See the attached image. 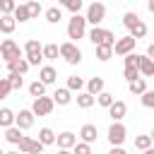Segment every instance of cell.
<instances>
[{
    "label": "cell",
    "mask_w": 154,
    "mask_h": 154,
    "mask_svg": "<svg viewBox=\"0 0 154 154\" xmlns=\"http://www.w3.org/2000/svg\"><path fill=\"white\" fill-rule=\"evenodd\" d=\"M84 34H87V19H84L79 12H75L72 19L67 22V38L79 41V38H84Z\"/></svg>",
    "instance_id": "cell-1"
},
{
    "label": "cell",
    "mask_w": 154,
    "mask_h": 154,
    "mask_svg": "<svg viewBox=\"0 0 154 154\" xmlns=\"http://www.w3.org/2000/svg\"><path fill=\"white\" fill-rule=\"evenodd\" d=\"M58 53H60V58H63L67 65H77V63L82 60V51H79V46H77L75 41L60 43V46H58Z\"/></svg>",
    "instance_id": "cell-2"
},
{
    "label": "cell",
    "mask_w": 154,
    "mask_h": 154,
    "mask_svg": "<svg viewBox=\"0 0 154 154\" xmlns=\"http://www.w3.org/2000/svg\"><path fill=\"white\" fill-rule=\"evenodd\" d=\"M87 36H89V41H91L94 46H99V43L113 46V41H116V34H113V31H108V29H101L99 24H96V26H91Z\"/></svg>",
    "instance_id": "cell-3"
},
{
    "label": "cell",
    "mask_w": 154,
    "mask_h": 154,
    "mask_svg": "<svg viewBox=\"0 0 154 154\" xmlns=\"http://www.w3.org/2000/svg\"><path fill=\"white\" fill-rule=\"evenodd\" d=\"M53 99L41 94V96H34V103H31V113L34 116H51L53 113Z\"/></svg>",
    "instance_id": "cell-4"
},
{
    "label": "cell",
    "mask_w": 154,
    "mask_h": 154,
    "mask_svg": "<svg viewBox=\"0 0 154 154\" xmlns=\"http://www.w3.org/2000/svg\"><path fill=\"white\" fill-rule=\"evenodd\" d=\"M84 19L89 22V24H101L103 19H106V5L103 2H91L89 7H87V14H84Z\"/></svg>",
    "instance_id": "cell-5"
},
{
    "label": "cell",
    "mask_w": 154,
    "mask_h": 154,
    "mask_svg": "<svg viewBox=\"0 0 154 154\" xmlns=\"http://www.w3.org/2000/svg\"><path fill=\"white\" fill-rule=\"evenodd\" d=\"M135 46H137V38H132L130 34L128 36H123V38H116L113 41V55H125V53H130V51H135Z\"/></svg>",
    "instance_id": "cell-6"
},
{
    "label": "cell",
    "mask_w": 154,
    "mask_h": 154,
    "mask_svg": "<svg viewBox=\"0 0 154 154\" xmlns=\"http://www.w3.org/2000/svg\"><path fill=\"white\" fill-rule=\"evenodd\" d=\"M125 135H128V130H125L123 120H113L111 128H108V142H111V147L113 144H123L125 142Z\"/></svg>",
    "instance_id": "cell-7"
},
{
    "label": "cell",
    "mask_w": 154,
    "mask_h": 154,
    "mask_svg": "<svg viewBox=\"0 0 154 154\" xmlns=\"http://www.w3.org/2000/svg\"><path fill=\"white\" fill-rule=\"evenodd\" d=\"M17 149L24 152V154H41V152H43V144H41L38 140L29 137V135H22V140L17 142Z\"/></svg>",
    "instance_id": "cell-8"
},
{
    "label": "cell",
    "mask_w": 154,
    "mask_h": 154,
    "mask_svg": "<svg viewBox=\"0 0 154 154\" xmlns=\"http://www.w3.org/2000/svg\"><path fill=\"white\" fill-rule=\"evenodd\" d=\"M17 55H22V48H19L12 38H5V41L0 43V58L7 63V60H12V58H17Z\"/></svg>",
    "instance_id": "cell-9"
},
{
    "label": "cell",
    "mask_w": 154,
    "mask_h": 154,
    "mask_svg": "<svg viewBox=\"0 0 154 154\" xmlns=\"http://www.w3.org/2000/svg\"><path fill=\"white\" fill-rule=\"evenodd\" d=\"M14 125H17L19 130H29V128L34 125V113H31V108H22L19 113H14Z\"/></svg>",
    "instance_id": "cell-10"
},
{
    "label": "cell",
    "mask_w": 154,
    "mask_h": 154,
    "mask_svg": "<svg viewBox=\"0 0 154 154\" xmlns=\"http://www.w3.org/2000/svg\"><path fill=\"white\" fill-rule=\"evenodd\" d=\"M125 113H128V103L125 101H111V106H108V116H111V120H123L125 118Z\"/></svg>",
    "instance_id": "cell-11"
},
{
    "label": "cell",
    "mask_w": 154,
    "mask_h": 154,
    "mask_svg": "<svg viewBox=\"0 0 154 154\" xmlns=\"http://www.w3.org/2000/svg\"><path fill=\"white\" fill-rule=\"evenodd\" d=\"M7 70H10V72H19V75H26V72H29V63H26V58L17 55V58L7 60Z\"/></svg>",
    "instance_id": "cell-12"
},
{
    "label": "cell",
    "mask_w": 154,
    "mask_h": 154,
    "mask_svg": "<svg viewBox=\"0 0 154 154\" xmlns=\"http://www.w3.org/2000/svg\"><path fill=\"white\" fill-rule=\"evenodd\" d=\"M137 70H140L142 77H152L154 75V60L149 55H140L137 58Z\"/></svg>",
    "instance_id": "cell-13"
},
{
    "label": "cell",
    "mask_w": 154,
    "mask_h": 154,
    "mask_svg": "<svg viewBox=\"0 0 154 154\" xmlns=\"http://www.w3.org/2000/svg\"><path fill=\"white\" fill-rule=\"evenodd\" d=\"M51 99H53V103H58V106H67V103L72 101V91H70L67 87H58Z\"/></svg>",
    "instance_id": "cell-14"
},
{
    "label": "cell",
    "mask_w": 154,
    "mask_h": 154,
    "mask_svg": "<svg viewBox=\"0 0 154 154\" xmlns=\"http://www.w3.org/2000/svg\"><path fill=\"white\" fill-rule=\"evenodd\" d=\"M77 142V135L75 132H70V130H65V132H60V135H55V144L60 147V149H72V144Z\"/></svg>",
    "instance_id": "cell-15"
},
{
    "label": "cell",
    "mask_w": 154,
    "mask_h": 154,
    "mask_svg": "<svg viewBox=\"0 0 154 154\" xmlns=\"http://www.w3.org/2000/svg\"><path fill=\"white\" fill-rule=\"evenodd\" d=\"M96 135H99V130H96V125L94 123H84L82 128H79V137L84 140V142H96Z\"/></svg>",
    "instance_id": "cell-16"
},
{
    "label": "cell",
    "mask_w": 154,
    "mask_h": 154,
    "mask_svg": "<svg viewBox=\"0 0 154 154\" xmlns=\"http://www.w3.org/2000/svg\"><path fill=\"white\" fill-rule=\"evenodd\" d=\"M38 79H41L43 84H53V82L58 79V70L51 67V65H43V67L38 70Z\"/></svg>",
    "instance_id": "cell-17"
},
{
    "label": "cell",
    "mask_w": 154,
    "mask_h": 154,
    "mask_svg": "<svg viewBox=\"0 0 154 154\" xmlns=\"http://www.w3.org/2000/svg\"><path fill=\"white\" fill-rule=\"evenodd\" d=\"M17 29V19L12 17V14H0V34H12Z\"/></svg>",
    "instance_id": "cell-18"
},
{
    "label": "cell",
    "mask_w": 154,
    "mask_h": 154,
    "mask_svg": "<svg viewBox=\"0 0 154 154\" xmlns=\"http://www.w3.org/2000/svg\"><path fill=\"white\" fill-rule=\"evenodd\" d=\"M128 89H130V94H135V96H140L144 89H147V79L140 75V77H135V79H130L128 82Z\"/></svg>",
    "instance_id": "cell-19"
},
{
    "label": "cell",
    "mask_w": 154,
    "mask_h": 154,
    "mask_svg": "<svg viewBox=\"0 0 154 154\" xmlns=\"http://www.w3.org/2000/svg\"><path fill=\"white\" fill-rule=\"evenodd\" d=\"M128 31H130V36H132V38H137V41H140V38H144V36H147V24H144L142 19H137Z\"/></svg>",
    "instance_id": "cell-20"
},
{
    "label": "cell",
    "mask_w": 154,
    "mask_h": 154,
    "mask_svg": "<svg viewBox=\"0 0 154 154\" xmlns=\"http://www.w3.org/2000/svg\"><path fill=\"white\" fill-rule=\"evenodd\" d=\"M5 140H7L10 144H17V142L22 140V130H19L14 123H12V125H7V128H5Z\"/></svg>",
    "instance_id": "cell-21"
},
{
    "label": "cell",
    "mask_w": 154,
    "mask_h": 154,
    "mask_svg": "<svg viewBox=\"0 0 154 154\" xmlns=\"http://www.w3.org/2000/svg\"><path fill=\"white\" fill-rule=\"evenodd\" d=\"M41 55H43V60H55V58H60L58 43H46V46H41Z\"/></svg>",
    "instance_id": "cell-22"
},
{
    "label": "cell",
    "mask_w": 154,
    "mask_h": 154,
    "mask_svg": "<svg viewBox=\"0 0 154 154\" xmlns=\"http://www.w3.org/2000/svg\"><path fill=\"white\" fill-rule=\"evenodd\" d=\"M38 142H41L43 147L55 144V132H53L51 128H41V130H38Z\"/></svg>",
    "instance_id": "cell-23"
},
{
    "label": "cell",
    "mask_w": 154,
    "mask_h": 154,
    "mask_svg": "<svg viewBox=\"0 0 154 154\" xmlns=\"http://www.w3.org/2000/svg\"><path fill=\"white\" fill-rule=\"evenodd\" d=\"M96 58H99L101 63H106V60H111V58H113V46H106V43H99V46H96Z\"/></svg>",
    "instance_id": "cell-24"
},
{
    "label": "cell",
    "mask_w": 154,
    "mask_h": 154,
    "mask_svg": "<svg viewBox=\"0 0 154 154\" xmlns=\"http://www.w3.org/2000/svg\"><path fill=\"white\" fill-rule=\"evenodd\" d=\"M77 106H79V108H91V106H94V94H89V91H77Z\"/></svg>",
    "instance_id": "cell-25"
},
{
    "label": "cell",
    "mask_w": 154,
    "mask_h": 154,
    "mask_svg": "<svg viewBox=\"0 0 154 154\" xmlns=\"http://www.w3.org/2000/svg\"><path fill=\"white\" fill-rule=\"evenodd\" d=\"M152 135H137L135 137V149H142V152H149L152 149Z\"/></svg>",
    "instance_id": "cell-26"
},
{
    "label": "cell",
    "mask_w": 154,
    "mask_h": 154,
    "mask_svg": "<svg viewBox=\"0 0 154 154\" xmlns=\"http://www.w3.org/2000/svg\"><path fill=\"white\" fill-rule=\"evenodd\" d=\"M12 17H14L17 22H29V19H31V17H29V7H26V5H14Z\"/></svg>",
    "instance_id": "cell-27"
},
{
    "label": "cell",
    "mask_w": 154,
    "mask_h": 154,
    "mask_svg": "<svg viewBox=\"0 0 154 154\" xmlns=\"http://www.w3.org/2000/svg\"><path fill=\"white\" fill-rule=\"evenodd\" d=\"M103 87H106V84H103V79H101V77H91V79L87 82V91H89V94H94V96H96Z\"/></svg>",
    "instance_id": "cell-28"
},
{
    "label": "cell",
    "mask_w": 154,
    "mask_h": 154,
    "mask_svg": "<svg viewBox=\"0 0 154 154\" xmlns=\"http://www.w3.org/2000/svg\"><path fill=\"white\" fill-rule=\"evenodd\" d=\"M111 101H113V94H108L106 89H101V91L94 96V103H99V106H103V108H108Z\"/></svg>",
    "instance_id": "cell-29"
},
{
    "label": "cell",
    "mask_w": 154,
    "mask_h": 154,
    "mask_svg": "<svg viewBox=\"0 0 154 154\" xmlns=\"http://www.w3.org/2000/svg\"><path fill=\"white\" fill-rule=\"evenodd\" d=\"M14 123V111L12 108H0V128H7Z\"/></svg>",
    "instance_id": "cell-30"
},
{
    "label": "cell",
    "mask_w": 154,
    "mask_h": 154,
    "mask_svg": "<svg viewBox=\"0 0 154 154\" xmlns=\"http://www.w3.org/2000/svg\"><path fill=\"white\" fill-rule=\"evenodd\" d=\"M60 19H63L60 7H48V10H46V22H48V24H58Z\"/></svg>",
    "instance_id": "cell-31"
},
{
    "label": "cell",
    "mask_w": 154,
    "mask_h": 154,
    "mask_svg": "<svg viewBox=\"0 0 154 154\" xmlns=\"http://www.w3.org/2000/svg\"><path fill=\"white\" fill-rule=\"evenodd\" d=\"M7 82H10L12 91H14V89H22V87H24V75H19V72H10V75H7Z\"/></svg>",
    "instance_id": "cell-32"
},
{
    "label": "cell",
    "mask_w": 154,
    "mask_h": 154,
    "mask_svg": "<svg viewBox=\"0 0 154 154\" xmlns=\"http://www.w3.org/2000/svg\"><path fill=\"white\" fill-rule=\"evenodd\" d=\"M67 89H70V91H82V89H84V79L77 77V75L67 77Z\"/></svg>",
    "instance_id": "cell-33"
},
{
    "label": "cell",
    "mask_w": 154,
    "mask_h": 154,
    "mask_svg": "<svg viewBox=\"0 0 154 154\" xmlns=\"http://www.w3.org/2000/svg\"><path fill=\"white\" fill-rule=\"evenodd\" d=\"M58 2H60L63 7H67L72 14H75V12H79V10H82V5H84V0H58Z\"/></svg>",
    "instance_id": "cell-34"
},
{
    "label": "cell",
    "mask_w": 154,
    "mask_h": 154,
    "mask_svg": "<svg viewBox=\"0 0 154 154\" xmlns=\"http://www.w3.org/2000/svg\"><path fill=\"white\" fill-rule=\"evenodd\" d=\"M31 53H41V43L36 38H29L24 43V55H31Z\"/></svg>",
    "instance_id": "cell-35"
},
{
    "label": "cell",
    "mask_w": 154,
    "mask_h": 154,
    "mask_svg": "<svg viewBox=\"0 0 154 154\" xmlns=\"http://www.w3.org/2000/svg\"><path fill=\"white\" fill-rule=\"evenodd\" d=\"M29 94H31V96H41V94H46V84H43L41 79L31 82V84H29Z\"/></svg>",
    "instance_id": "cell-36"
},
{
    "label": "cell",
    "mask_w": 154,
    "mask_h": 154,
    "mask_svg": "<svg viewBox=\"0 0 154 154\" xmlns=\"http://www.w3.org/2000/svg\"><path fill=\"white\" fill-rule=\"evenodd\" d=\"M140 96H142V106L144 108H154V91L152 89H144Z\"/></svg>",
    "instance_id": "cell-37"
},
{
    "label": "cell",
    "mask_w": 154,
    "mask_h": 154,
    "mask_svg": "<svg viewBox=\"0 0 154 154\" xmlns=\"http://www.w3.org/2000/svg\"><path fill=\"white\" fill-rule=\"evenodd\" d=\"M26 7H29V17L31 19H36L41 14V0H31V2H26Z\"/></svg>",
    "instance_id": "cell-38"
},
{
    "label": "cell",
    "mask_w": 154,
    "mask_h": 154,
    "mask_svg": "<svg viewBox=\"0 0 154 154\" xmlns=\"http://www.w3.org/2000/svg\"><path fill=\"white\" fill-rule=\"evenodd\" d=\"M72 149H75L77 154H91V144H89V142H84V140H82V142H75V144H72Z\"/></svg>",
    "instance_id": "cell-39"
},
{
    "label": "cell",
    "mask_w": 154,
    "mask_h": 154,
    "mask_svg": "<svg viewBox=\"0 0 154 154\" xmlns=\"http://www.w3.org/2000/svg\"><path fill=\"white\" fill-rule=\"evenodd\" d=\"M10 91H12V87H10L7 77H0V101H2V99H7V96H10Z\"/></svg>",
    "instance_id": "cell-40"
},
{
    "label": "cell",
    "mask_w": 154,
    "mask_h": 154,
    "mask_svg": "<svg viewBox=\"0 0 154 154\" xmlns=\"http://www.w3.org/2000/svg\"><path fill=\"white\" fill-rule=\"evenodd\" d=\"M24 58H26L29 67H38V65L43 63V55H41V53H31V55H24Z\"/></svg>",
    "instance_id": "cell-41"
},
{
    "label": "cell",
    "mask_w": 154,
    "mask_h": 154,
    "mask_svg": "<svg viewBox=\"0 0 154 154\" xmlns=\"http://www.w3.org/2000/svg\"><path fill=\"white\" fill-rule=\"evenodd\" d=\"M14 0H0V14H12V10H14Z\"/></svg>",
    "instance_id": "cell-42"
},
{
    "label": "cell",
    "mask_w": 154,
    "mask_h": 154,
    "mask_svg": "<svg viewBox=\"0 0 154 154\" xmlns=\"http://www.w3.org/2000/svg\"><path fill=\"white\" fill-rule=\"evenodd\" d=\"M137 19H140V17H137L135 12H125V14H123V26H125V29H130Z\"/></svg>",
    "instance_id": "cell-43"
},
{
    "label": "cell",
    "mask_w": 154,
    "mask_h": 154,
    "mask_svg": "<svg viewBox=\"0 0 154 154\" xmlns=\"http://www.w3.org/2000/svg\"><path fill=\"white\" fill-rule=\"evenodd\" d=\"M123 77L130 82V79H135V77H140V70L137 67H130V65H125V70H123Z\"/></svg>",
    "instance_id": "cell-44"
}]
</instances>
